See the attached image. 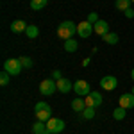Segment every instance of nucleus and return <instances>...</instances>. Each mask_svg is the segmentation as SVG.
I'll return each instance as SVG.
<instances>
[{"mask_svg":"<svg viewBox=\"0 0 134 134\" xmlns=\"http://www.w3.org/2000/svg\"><path fill=\"white\" fill-rule=\"evenodd\" d=\"M18 61H20V64H21V68H32V59L31 57H25V55H21V57H18Z\"/></svg>","mask_w":134,"mask_h":134,"instance_id":"nucleus-23","label":"nucleus"},{"mask_svg":"<svg viewBox=\"0 0 134 134\" xmlns=\"http://www.w3.org/2000/svg\"><path fill=\"white\" fill-rule=\"evenodd\" d=\"M55 84H57V91H61V93H68L70 90H73V84L68 81V79H59V81H55Z\"/></svg>","mask_w":134,"mask_h":134,"instance_id":"nucleus-12","label":"nucleus"},{"mask_svg":"<svg viewBox=\"0 0 134 134\" xmlns=\"http://www.w3.org/2000/svg\"><path fill=\"white\" fill-rule=\"evenodd\" d=\"M77 34V23H73L72 20H66V21H61L59 27H57V36L61 40H70Z\"/></svg>","mask_w":134,"mask_h":134,"instance_id":"nucleus-1","label":"nucleus"},{"mask_svg":"<svg viewBox=\"0 0 134 134\" xmlns=\"http://www.w3.org/2000/svg\"><path fill=\"white\" fill-rule=\"evenodd\" d=\"M86 20L90 21V23H91V25H95V23H97V21H98V16H97V13H90V14H88V18H86Z\"/></svg>","mask_w":134,"mask_h":134,"instance_id":"nucleus-25","label":"nucleus"},{"mask_svg":"<svg viewBox=\"0 0 134 134\" xmlns=\"http://www.w3.org/2000/svg\"><path fill=\"white\" fill-rule=\"evenodd\" d=\"M9 81H11V75L4 70V72L0 73V84H2V86H7V84H9Z\"/></svg>","mask_w":134,"mask_h":134,"instance_id":"nucleus-24","label":"nucleus"},{"mask_svg":"<svg viewBox=\"0 0 134 134\" xmlns=\"http://www.w3.org/2000/svg\"><path fill=\"white\" fill-rule=\"evenodd\" d=\"M95 109H97V107H86L82 113H81V116H82L84 120H93V118H95V113H97Z\"/></svg>","mask_w":134,"mask_h":134,"instance_id":"nucleus-22","label":"nucleus"},{"mask_svg":"<svg viewBox=\"0 0 134 134\" xmlns=\"http://www.w3.org/2000/svg\"><path fill=\"white\" fill-rule=\"evenodd\" d=\"M55 90H57V84H55L54 79H45V81L40 82V93H41L43 97H50V95H54Z\"/></svg>","mask_w":134,"mask_h":134,"instance_id":"nucleus-3","label":"nucleus"},{"mask_svg":"<svg viewBox=\"0 0 134 134\" xmlns=\"http://www.w3.org/2000/svg\"><path fill=\"white\" fill-rule=\"evenodd\" d=\"M93 32H95V31H93V25H91L88 20H84V21H81V23H77V34H79L82 40L90 38Z\"/></svg>","mask_w":134,"mask_h":134,"instance_id":"nucleus-5","label":"nucleus"},{"mask_svg":"<svg viewBox=\"0 0 134 134\" xmlns=\"http://www.w3.org/2000/svg\"><path fill=\"white\" fill-rule=\"evenodd\" d=\"M93 31L97 36H104V34H107L109 32V23L105 20H98L95 25H93Z\"/></svg>","mask_w":134,"mask_h":134,"instance_id":"nucleus-11","label":"nucleus"},{"mask_svg":"<svg viewBox=\"0 0 134 134\" xmlns=\"http://www.w3.org/2000/svg\"><path fill=\"white\" fill-rule=\"evenodd\" d=\"M34 113H36V118L40 122H48L52 118V109L47 102H38L34 107Z\"/></svg>","mask_w":134,"mask_h":134,"instance_id":"nucleus-2","label":"nucleus"},{"mask_svg":"<svg viewBox=\"0 0 134 134\" xmlns=\"http://www.w3.org/2000/svg\"><path fill=\"white\" fill-rule=\"evenodd\" d=\"M102 40L107 43V45H116L120 38H118V34H116V32H107V34H104V36H102Z\"/></svg>","mask_w":134,"mask_h":134,"instance_id":"nucleus-17","label":"nucleus"},{"mask_svg":"<svg viewBox=\"0 0 134 134\" xmlns=\"http://www.w3.org/2000/svg\"><path fill=\"white\" fill-rule=\"evenodd\" d=\"M116 86H118V79L113 75H105L100 79V88L105 91H113V90H116Z\"/></svg>","mask_w":134,"mask_h":134,"instance_id":"nucleus-8","label":"nucleus"},{"mask_svg":"<svg viewBox=\"0 0 134 134\" xmlns=\"http://www.w3.org/2000/svg\"><path fill=\"white\" fill-rule=\"evenodd\" d=\"M131 2H132V4H134V0H131Z\"/></svg>","mask_w":134,"mask_h":134,"instance_id":"nucleus-31","label":"nucleus"},{"mask_svg":"<svg viewBox=\"0 0 134 134\" xmlns=\"http://www.w3.org/2000/svg\"><path fill=\"white\" fill-rule=\"evenodd\" d=\"M4 70L9 73V75H18L23 68H21V64H20L18 59H7V61L4 63Z\"/></svg>","mask_w":134,"mask_h":134,"instance_id":"nucleus-7","label":"nucleus"},{"mask_svg":"<svg viewBox=\"0 0 134 134\" xmlns=\"http://www.w3.org/2000/svg\"><path fill=\"white\" fill-rule=\"evenodd\" d=\"M131 4H132L131 0H114V7L118 11H124V13L127 9H131Z\"/></svg>","mask_w":134,"mask_h":134,"instance_id":"nucleus-18","label":"nucleus"},{"mask_svg":"<svg viewBox=\"0 0 134 134\" xmlns=\"http://www.w3.org/2000/svg\"><path fill=\"white\" fill-rule=\"evenodd\" d=\"M131 93H134V86H132V91H131Z\"/></svg>","mask_w":134,"mask_h":134,"instance_id":"nucleus-30","label":"nucleus"},{"mask_svg":"<svg viewBox=\"0 0 134 134\" xmlns=\"http://www.w3.org/2000/svg\"><path fill=\"white\" fill-rule=\"evenodd\" d=\"M120 107H124V109H132L134 107V93H124L122 97H120Z\"/></svg>","mask_w":134,"mask_h":134,"instance_id":"nucleus-10","label":"nucleus"},{"mask_svg":"<svg viewBox=\"0 0 134 134\" xmlns=\"http://www.w3.org/2000/svg\"><path fill=\"white\" fill-rule=\"evenodd\" d=\"M48 4V0H31V9L32 11H41Z\"/></svg>","mask_w":134,"mask_h":134,"instance_id":"nucleus-20","label":"nucleus"},{"mask_svg":"<svg viewBox=\"0 0 134 134\" xmlns=\"http://www.w3.org/2000/svg\"><path fill=\"white\" fill-rule=\"evenodd\" d=\"M77 48H79V43H77V40L70 38V40H66V41H64V50L68 52V54H72V52H77Z\"/></svg>","mask_w":134,"mask_h":134,"instance_id":"nucleus-16","label":"nucleus"},{"mask_svg":"<svg viewBox=\"0 0 134 134\" xmlns=\"http://www.w3.org/2000/svg\"><path fill=\"white\" fill-rule=\"evenodd\" d=\"M84 102H86V107H98L102 104V95L98 91H91L88 97H84Z\"/></svg>","mask_w":134,"mask_h":134,"instance_id":"nucleus-9","label":"nucleus"},{"mask_svg":"<svg viewBox=\"0 0 134 134\" xmlns=\"http://www.w3.org/2000/svg\"><path fill=\"white\" fill-rule=\"evenodd\" d=\"M27 23L23 20H14L13 23H11V32H14V34H18V32H25L27 31Z\"/></svg>","mask_w":134,"mask_h":134,"instance_id":"nucleus-13","label":"nucleus"},{"mask_svg":"<svg viewBox=\"0 0 134 134\" xmlns=\"http://www.w3.org/2000/svg\"><path fill=\"white\" fill-rule=\"evenodd\" d=\"M72 109L75 111V113H82L84 109H86V102H84L82 97H77V98L72 100Z\"/></svg>","mask_w":134,"mask_h":134,"instance_id":"nucleus-14","label":"nucleus"},{"mask_svg":"<svg viewBox=\"0 0 134 134\" xmlns=\"http://www.w3.org/2000/svg\"><path fill=\"white\" fill-rule=\"evenodd\" d=\"M73 91L77 93V97H88L91 90H90V82H86V81H75L73 82Z\"/></svg>","mask_w":134,"mask_h":134,"instance_id":"nucleus-6","label":"nucleus"},{"mask_svg":"<svg viewBox=\"0 0 134 134\" xmlns=\"http://www.w3.org/2000/svg\"><path fill=\"white\" fill-rule=\"evenodd\" d=\"M125 16H127V18H134V11L132 9H127V11H125Z\"/></svg>","mask_w":134,"mask_h":134,"instance_id":"nucleus-27","label":"nucleus"},{"mask_svg":"<svg viewBox=\"0 0 134 134\" xmlns=\"http://www.w3.org/2000/svg\"><path fill=\"white\" fill-rule=\"evenodd\" d=\"M90 63H91V59H90V57H84V59H82V66H88Z\"/></svg>","mask_w":134,"mask_h":134,"instance_id":"nucleus-28","label":"nucleus"},{"mask_svg":"<svg viewBox=\"0 0 134 134\" xmlns=\"http://www.w3.org/2000/svg\"><path fill=\"white\" fill-rule=\"evenodd\" d=\"M47 129H48L50 134H59L64 131V122H63L61 118H50L47 122Z\"/></svg>","mask_w":134,"mask_h":134,"instance_id":"nucleus-4","label":"nucleus"},{"mask_svg":"<svg viewBox=\"0 0 134 134\" xmlns=\"http://www.w3.org/2000/svg\"><path fill=\"white\" fill-rule=\"evenodd\" d=\"M52 79H54V81H59V79H63V73L59 72V70H54V72H52Z\"/></svg>","mask_w":134,"mask_h":134,"instance_id":"nucleus-26","label":"nucleus"},{"mask_svg":"<svg viewBox=\"0 0 134 134\" xmlns=\"http://www.w3.org/2000/svg\"><path fill=\"white\" fill-rule=\"evenodd\" d=\"M125 114H127V109H124V107H120V105H118V107L113 111V118L120 122V120H124V118H125Z\"/></svg>","mask_w":134,"mask_h":134,"instance_id":"nucleus-21","label":"nucleus"},{"mask_svg":"<svg viewBox=\"0 0 134 134\" xmlns=\"http://www.w3.org/2000/svg\"><path fill=\"white\" fill-rule=\"evenodd\" d=\"M32 134H50L48 132V129H47V122H36V124L32 125Z\"/></svg>","mask_w":134,"mask_h":134,"instance_id":"nucleus-15","label":"nucleus"},{"mask_svg":"<svg viewBox=\"0 0 134 134\" xmlns=\"http://www.w3.org/2000/svg\"><path fill=\"white\" fill-rule=\"evenodd\" d=\"M131 79L134 81V68H132V72H131Z\"/></svg>","mask_w":134,"mask_h":134,"instance_id":"nucleus-29","label":"nucleus"},{"mask_svg":"<svg viewBox=\"0 0 134 134\" xmlns=\"http://www.w3.org/2000/svg\"><path fill=\"white\" fill-rule=\"evenodd\" d=\"M25 36H27L29 40H36V38L40 36V29H38L36 25H29L27 31H25Z\"/></svg>","mask_w":134,"mask_h":134,"instance_id":"nucleus-19","label":"nucleus"}]
</instances>
